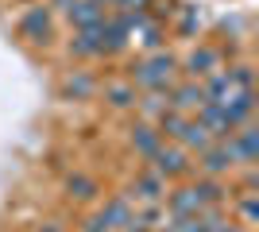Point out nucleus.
I'll return each instance as SVG.
<instances>
[{
    "mask_svg": "<svg viewBox=\"0 0 259 232\" xmlns=\"http://www.w3.org/2000/svg\"><path fill=\"white\" fill-rule=\"evenodd\" d=\"M221 66H225V47H217V43H197L194 51H186V58H178V74L194 77V81L209 77Z\"/></svg>",
    "mask_w": 259,
    "mask_h": 232,
    "instance_id": "5",
    "label": "nucleus"
},
{
    "mask_svg": "<svg viewBox=\"0 0 259 232\" xmlns=\"http://www.w3.org/2000/svg\"><path fill=\"white\" fill-rule=\"evenodd\" d=\"M178 144H182L190 155H197L201 147H209V144H213V135H209V128H205L201 120H197V116H190V120H186V132L178 135Z\"/></svg>",
    "mask_w": 259,
    "mask_h": 232,
    "instance_id": "19",
    "label": "nucleus"
},
{
    "mask_svg": "<svg viewBox=\"0 0 259 232\" xmlns=\"http://www.w3.org/2000/svg\"><path fill=\"white\" fill-rule=\"evenodd\" d=\"M97 93L105 97V105H108V109H116V112H128V109H136V97H140V89L132 85L128 77H112V81L97 85Z\"/></svg>",
    "mask_w": 259,
    "mask_h": 232,
    "instance_id": "10",
    "label": "nucleus"
},
{
    "mask_svg": "<svg viewBox=\"0 0 259 232\" xmlns=\"http://www.w3.org/2000/svg\"><path fill=\"white\" fill-rule=\"evenodd\" d=\"M194 170L205 178H232L240 170V155L236 147H232V135H225V140H213L209 147H201L194 159Z\"/></svg>",
    "mask_w": 259,
    "mask_h": 232,
    "instance_id": "2",
    "label": "nucleus"
},
{
    "mask_svg": "<svg viewBox=\"0 0 259 232\" xmlns=\"http://www.w3.org/2000/svg\"><path fill=\"white\" fill-rule=\"evenodd\" d=\"M162 93H166V109H178V112H186V116H194V112L205 105V89H201V81H194V77H182V81L166 85Z\"/></svg>",
    "mask_w": 259,
    "mask_h": 232,
    "instance_id": "6",
    "label": "nucleus"
},
{
    "mask_svg": "<svg viewBox=\"0 0 259 232\" xmlns=\"http://www.w3.org/2000/svg\"><path fill=\"white\" fill-rule=\"evenodd\" d=\"M35 232H62V228H58V224H54V221H47V224H39V228H35Z\"/></svg>",
    "mask_w": 259,
    "mask_h": 232,
    "instance_id": "22",
    "label": "nucleus"
},
{
    "mask_svg": "<svg viewBox=\"0 0 259 232\" xmlns=\"http://www.w3.org/2000/svg\"><path fill=\"white\" fill-rule=\"evenodd\" d=\"M147 166H155L166 182H174V178H190L194 174V155L186 151L182 144H170V140H162V147L147 159Z\"/></svg>",
    "mask_w": 259,
    "mask_h": 232,
    "instance_id": "4",
    "label": "nucleus"
},
{
    "mask_svg": "<svg viewBox=\"0 0 259 232\" xmlns=\"http://www.w3.org/2000/svg\"><path fill=\"white\" fill-rule=\"evenodd\" d=\"M225 74H228V81L236 89H251L255 85V66H251L248 58L244 62H225Z\"/></svg>",
    "mask_w": 259,
    "mask_h": 232,
    "instance_id": "21",
    "label": "nucleus"
},
{
    "mask_svg": "<svg viewBox=\"0 0 259 232\" xmlns=\"http://www.w3.org/2000/svg\"><path fill=\"white\" fill-rule=\"evenodd\" d=\"M136 112H140V120H159L162 112H166V93L159 89H143L140 97H136Z\"/></svg>",
    "mask_w": 259,
    "mask_h": 232,
    "instance_id": "20",
    "label": "nucleus"
},
{
    "mask_svg": "<svg viewBox=\"0 0 259 232\" xmlns=\"http://www.w3.org/2000/svg\"><path fill=\"white\" fill-rule=\"evenodd\" d=\"M162 205H166V213H170V217H197V213L205 209V205H201V198H197V190H194V182L166 190Z\"/></svg>",
    "mask_w": 259,
    "mask_h": 232,
    "instance_id": "9",
    "label": "nucleus"
},
{
    "mask_svg": "<svg viewBox=\"0 0 259 232\" xmlns=\"http://www.w3.org/2000/svg\"><path fill=\"white\" fill-rule=\"evenodd\" d=\"M170 27H174V35H182V39H197V35L205 31V12L194 8V4H174Z\"/></svg>",
    "mask_w": 259,
    "mask_h": 232,
    "instance_id": "12",
    "label": "nucleus"
},
{
    "mask_svg": "<svg viewBox=\"0 0 259 232\" xmlns=\"http://www.w3.org/2000/svg\"><path fill=\"white\" fill-rule=\"evenodd\" d=\"M62 194L70 201H97L101 198V182L93 174H85V170H70V174L62 178Z\"/></svg>",
    "mask_w": 259,
    "mask_h": 232,
    "instance_id": "14",
    "label": "nucleus"
},
{
    "mask_svg": "<svg viewBox=\"0 0 259 232\" xmlns=\"http://www.w3.org/2000/svg\"><path fill=\"white\" fill-rule=\"evenodd\" d=\"M93 217H97L108 232H124V228L132 224V217H136V205H132L128 194H116V198H108L105 205L93 213Z\"/></svg>",
    "mask_w": 259,
    "mask_h": 232,
    "instance_id": "7",
    "label": "nucleus"
},
{
    "mask_svg": "<svg viewBox=\"0 0 259 232\" xmlns=\"http://www.w3.org/2000/svg\"><path fill=\"white\" fill-rule=\"evenodd\" d=\"M124 77H128L140 93L143 89H159L162 93L166 85L178 81V55H170L166 47H159V51H151V55H143L140 62H132Z\"/></svg>",
    "mask_w": 259,
    "mask_h": 232,
    "instance_id": "1",
    "label": "nucleus"
},
{
    "mask_svg": "<svg viewBox=\"0 0 259 232\" xmlns=\"http://www.w3.org/2000/svg\"><path fill=\"white\" fill-rule=\"evenodd\" d=\"M70 55L81 58V62H97V58H105V47H101L97 31H93V27L74 31V39H70Z\"/></svg>",
    "mask_w": 259,
    "mask_h": 232,
    "instance_id": "18",
    "label": "nucleus"
},
{
    "mask_svg": "<svg viewBox=\"0 0 259 232\" xmlns=\"http://www.w3.org/2000/svg\"><path fill=\"white\" fill-rule=\"evenodd\" d=\"M194 116H197V120H201V124L209 128V135H213V140H225V135H232V132H236V128H232V120H228V112L221 109L217 101H205V105H201V109H197Z\"/></svg>",
    "mask_w": 259,
    "mask_h": 232,
    "instance_id": "15",
    "label": "nucleus"
},
{
    "mask_svg": "<svg viewBox=\"0 0 259 232\" xmlns=\"http://www.w3.org/2000/svg\"><path fill=\"white\" fill-rule=\"evenodd\" d=\"M62 16L74 23V31H85V27H97V23L105 20V8H101V4H93V0H74Z\"/></svg>",
    "mask_w": 259,
    "mask_h": 232,
    "instance_id": "16",
    "label": "nucleus"
},
{
    "mask_svg": "<svg viewBox=\"0 0 259 232\" xmlns=\"http://www.w3.org/2000/svg\"><path fill=\"white\" fill-rule=\"evenodd\" d=\"M166 190H170V182H166L155 166H143L140 174H136V182H132V194H136L140 201H162Z\"/></svg>",
    "mask_w": 259,
    "mask_h": 232,
    "instance_id": "13",
    "label": "nucleus"
},
{
    "mask_svg": "<svg viewBox=\"0 0 259 232\" xmlns=\"http://www.w3.org/2000/svg\"><path fill=\"white\" fill-rule=\"evenodd\" d=\"M162 43H166V23H155V20H147V16H140L136 27L128 31V47H140L143 55L159 51Z\"/></svg>",
    "mask_w": 259,
    "mask_h": 232,
    "instance_id": "8",
    "label": "nucleus"
},
{
    "mask_svg": "<svg viewBox=\"0 0 259 232\" xmlns=\"http://www.w3.org/2000/svg\"><path fill=\"white\" fill-rule=\"evenodd\" d=\"M128 144H132V151L140 155V159H151V155L162 147V132L151 120H136L128 128Z\"/></svg>",
    "mask_w": 259,
    "mask_h": 232,
    "instance_id": "11",
    "label": "nucleus"
},
{
    "mask_svg": "<svg viewBox=\"0 0 259 232\" xmlns=\"http://www.w3.org/2000/svg\"><path fill=\"white\" fill-rule=\"evenodd\" d=\"M97 77L93 74H85V70H70V74L62 77V97L66 101H85V97H93L97 93Z\"/></svg>",
    "mask_w": 259,
    "mask_h": 232,
    "instance_id": "17",
    "label": "nucleus"
},
{
    "mask_svg": "<svg viewBox=\"0 0 259 232\" xmlns=\"http://www.w3.org/2000/svg\"><path fill=\"white\" fill-rule=\"evenodd\" d=\"M16 31L20 39H27L31 47H51L54 43V16L47 4H27L16 16Z\"/></svg>",
    "mask_w": 259,
    "mask_h": 232,
    "instance_id": "3",
    "label": "nucleus"
}]
</instances>
